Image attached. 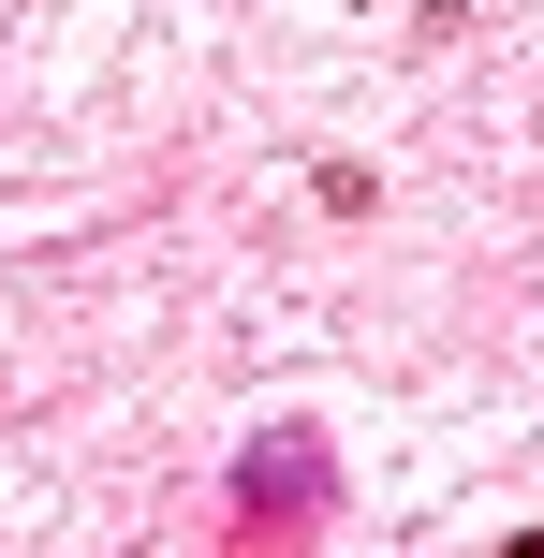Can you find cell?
Returning <instances> with one entry per match:
<instances>
[{
    "label": "cell",
    "instance_id": "1",
    "mask_svg": "<svg viewBox=\"0 0 544 558\" xmlns=\"http://www.w3.org/2000/svg\"><path fill=\"white\" fill-rule=\"evenodd\" d=\"M251 500H324V456L310 441H265L251 456Z\"/></svg>",
    "mask_w": 544,
    "mask_h": 558
},
{
    "label": "cell",
    "instance_id": "2",
    "mask_svg": "<svg viewBox=\"0 0 544 558\" xmlns=\"http://www.w3.org/2000/svg\"><path fill=\"white\" fill-rule=\"evenodd\" d=\"M516 558H544V544H516Z\"/></svg>",
    "mask_w": 544,
    "mask_h": 558
}]
</instances>
